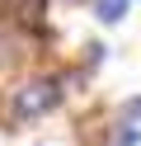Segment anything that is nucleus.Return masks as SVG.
<instances>
[{
	"label": "nucleus",
	"mask_w": 141,
	"mask_h": 146,
	"mask_svg": "<svg viewBox=\"0 0 141 146\" xmlns=\"http://www.w3.org/2000/svg\"><path fill=\"white\" fill-rule=\"evenodd\" d=\"M56 99H61L56 80H28V85L14 90L9 113H14V118H42V113H52V108H56Z\"/></svg>",
	"instance_id": "nucleus-1"
},
{
	"label": "nucleus",
	"mask_w": 141,
	"mask_h": 146,
	"mask_svg": "<svg viewBox=\"0 0 141 146\" xmlns=\"http://www.w3.org/2000/svg\"><path fill=\"white\" fill-rule=\"evenodd\" d=\"M132 10V0H94V14H99L103 24H122Z\"/></svg>",
	"instance_id": "nucleus-2"
},
{
	"label": "nucleus",
	"mask_w": 141,
	"mask_h": 146,
	"mask_svg": "<svg viewBox=\"0 0 141 146\" xmlns=\"http://www.w3.org/2000/svg\"><path fill=\"white\" fill-rule=\"evenodd\" d=\"M19 61V47H14V38L9 33H0V66H14Z\"/></svg>",
	"instance_id": "nucleus-3"
},
{
	"label": "nucleus",
	"mask_w": 141,
	"mask_h": 146,
	"mask_svg": "<svg viewBox=\"0 0 141 146\" xmlns=\"http://www.w3.org/2000/svg\"><path fill=\"white\" fill-rule=\"evenodd\" d=\"M113 146H136V127H132V123H122L118 132H113Z\"/></svg>",
	"instance_id": "nucleus-4"
},
{
	"label": "nucleus",
	"mask_w": 141,
	"mask_h": 146,
	"mask_svg": "<svg viewBox=\"0 0 141 146\" xmlns=\"http://www.w3.org/2000/svg\"><path fill=\"white\" fill-rule=\"evenodd\" d=\"M132 118H141V99H127V123Z\"/></svg>",
	"instance_id": "nucleus-5"
},
{
	"label": "nucleus",
	"mask_w": 141,
	"mask_h": 146,
	"mask_svg": "<svg viewBox=\"0 0 141 146\" xmlns=\"http://www.w3.org/2000/svg\"><path fill=\"white\" fill-rule=\"evenodd\" d=\"M42 146H47V141H42Z\"/></svg>",
	"instance_id": "nucleus-6"
}]
</instances>
